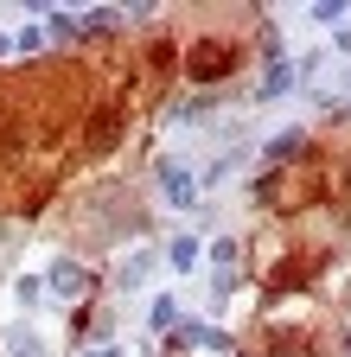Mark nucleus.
<instances>
[{
	"label": "nucleus",
	"instance_id": "obj_1",
	"mask_svg": "<svg viewBox=\"0 0 351 357\" xmlns=\"http://www.w3.org/2000/svg\"><path fill=\"white\" fill-rule=\"evenodd\" d=\"M230 64H237V45H217V38L192 45V77H224Z\"/></svg>",
	"mask_w": 351,
	"mask_h": 357
}]
</instances>
